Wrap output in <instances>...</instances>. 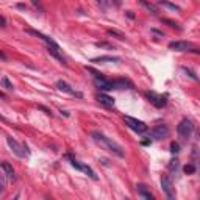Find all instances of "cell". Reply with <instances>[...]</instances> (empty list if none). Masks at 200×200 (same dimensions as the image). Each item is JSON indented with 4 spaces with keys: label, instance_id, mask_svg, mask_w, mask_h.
I'll list each match as a JSON object with an SVG mask.
<instances>
[{
    "label": "cell",
    "instance_id": "obj_1",
    "mask_svg": "<svg viewBox=\"0 0 200 200\" xmlns=\"http://www.w3.org/2000/svg\"><path fill=\"white\" fill-rule=\"evenodd\" d=\"M91 136H92V139L97 142V144H100L103 148H106V150H110L111 153H114L116 156H119V158H123L125 156V152H123V148L116 142V141H113L111 138H106L103 133H100V131H92L91 133Z\"/></svg>",
    "mask_w": 200,
    "mask_h": 200
},
{
    "label": "cell",
    "instance_id": "obj_2",
    "mask_svg": "<svg viewBox=\"0 0 200 200\" xmlns=\"http://www.w3.org/2000/svg\"><path fill=\"white\" fill-rule=\"evenodd\" d=\"M6 142H8V145H10V148L13 150V153L16 155V156H19V158H25V155H30V150H28V147L27 145H22V144H19L16 139H13L11 136H8L6 138Z\"/></svg>",
    "mask_w": 200,
    "mask_h": 200
},
{
    "label": "cell",
    "instance_id": "obj_3",
    "mask_svg": "<svg viewBox=\"0 0 200 200\" xmlns=\"http://www.w3.org/2000/svg\"><path fill=\"white\" fill-rule=\"evenodd\" d=\"M192 131H194V123L189 119H183L177 127V133L181 139H188L192 135Z\"/></svg>",
    "mask_w": 200,
    "mask_h": 200
},
{
    "label": "cell",
    "instance_id": "obj_4",
    "mask_svg": "<svg viewBox=\"0 0 200 200\" xmlns=\"http://www.w3.org/2000/svg\"><path fill=\"white\" fill-rule=\"evenodd\" d=\"M123 122L127 123L133 131H136V133H145V131L148 130L147 125H145L142 120H138V119H135V117H131V116H123Z\"/></svg>",
    "mask_w": 200,
    "mask_h": 200
},
{
    "label": "cell",
    "instance_id": "obj_5",
    "mask_svg": "<svg viewBox=\"0 0 200 200\" xmlns=\"http://www.w3.org/2000/svg\"><path fill=\"white\" fill-rule=\"evenodd\" d=\"M145 95H147V98L150 100V103H152L153 106H156V108H163V106H166V103H167V100H166L164 95H160V94H156V92H153V91H147Z\"/></svg>",
    "mask_w": 200,
    "mask_h": 200
},
{
    "label": "cell",
    "instance_id": "obj_6",
    "mask_svg": "<svg viewBox=\"0 0 200 200\" xmlns=\"http://www.w3.org/2000/svg\"><path fill=\"white\" fill-rule=\"evenodd\" d=\"M161 188L164 191V194L167 195V198H175V191H173V185L172 180L169 178V175H163L161 177Z\"/></svg>",
    "mask_w": 200,
    "mask_h": 200
},
{
    "label": "cell",
    "instance_id": "obj_7",
    "mask_svg": "<svg viewBox=\"0 0 200 200\" xmlns=\"http://www.w3.org/2000/svg\"><path fill=\"white\" fill-rule=\"evenodd\" d=\"M169 48L177 50V52H188L189 48H192V44L186 42V41H172V42H169Z\"/></svg>",
    "mask_w": 200,
    "mask_h": 200
},
{
    "label": "cell",
    "instance_id": "obj_8",
    "mask_svg": "<svg viewBox=\"0 0 200 200\" xmlns=\"http://www.w3.org/2000/svg\"><path fill=\"white\" fill-rule=\"evenodd\" d=\"M169 135V128L166 127V125H156L155 128L150 130V136H152L153 139H163Z\"/></svg>",
    "mask_w": 200,
    "mask_h": 200
},
{
    "label": "cell",
    "instance_id": "obj_9",
    "mask_svg": "<svg viewBox=\"0 0 200 200\" xmlns=\"http://www.w3.org/2000/svg\"><path fill=\"white\" fill-rule=\"evenodd\" d=\"M56 88L60 89V91H63V92H66V94H70V95H77V97H83L81 95V92H77L70 85H67L66 81H63V80H58L56 81Z\"/></svg>",
    "mask_w": 200,
    "mask_h": 200
},
{
    "label": "cell",
    "instance_id": "obj_10",
    "mask_svg": "<svg viewBox=\"0 0 200 200\" xmlns=\"http://www.w3.org/2000/svg\"><path fill=\"white\" fill-rule=\"evenodd\" d=\"M113 85V89H131L133 88V83L127 78H117V80H113L111 81Z\"/></svg>",
    "mask_w": 200,
    "mask_h": 200
},
{
    "label": "cell",
    "instance_id": "obj_11",
    "mask_svg": "<svg viewBox=\"0 0 200 200\" xmlns=\"http://www.w3.org/2000/svg\"><path fill=\"white\" fill-rule=\"evenodd\" d=\"M25 31H27L28 35L38 36V38H39V39H42V41H44V42H45L47 45H52V47H58V44H56V42H55V41H53L52 38H48V36L42 35V33H41V31H38V30H30V28H28V30H25Z\"/></svg>",
    "mask_w": 200,
    "mask_h": 200
},
{
    "label": "cell",
    "instance_id": "obj_12",
    "mask_svg": "<svg viewBox=\"0 0 200 200\" xmlns=\"http://www.w3.org/2000/svg\"><path fill=\"white\" fill-rule=\"evenodd\" d=\"M136 191H138V195H139V197H142V198H145V200H153V194L148 191V188H147L145 185L139 183V185L136 186Z\"/></svg>",
    "mask_w": 200,
    "mask_h": 200
},
{
    "label": "cell",
    "instance_id": "obj_13",
    "mask_svg": "<svg viewBox=\"0 0 200 200\" xmlns=\"http://www.w3.org/2000/svg\"><path fill=\"white\" fill-rule=\"evenodd\" d=\"M47 52L52 55L53 58H56L60 63H63V64H66V60H64V56L60 53V47H52V45H48L47 47Z\"/></svg>",
    "mask_w": 200,
    "mask_h": 200
},
{
    "label": "cell",
    "instance_id": "obj_14",
    "mask_svg": "<svg viewBox=\"0 0 200 200\" xmlns=\"http://www.w3.org/2000/svg\"><path fill=\"white\" fill-rule=\"evenodd\" d=\"M0 167L3 169V172L6 173V177H8L10 180H14V178H16V175H14V169H13V166H11L8 161H2V163H0Z\"/></svg>",
    "mask_w": 200,
    "mask_h": 200
},
{
    "label": "cell",
    "instance_id": "obj_15",
    "mask_svg": "<svg viewBox=\"0 0 200 200\" xmlns=\"http://www.w3.org/2000/svg\"><path fill=\"white\" fill-rule=\"evenodd\" d=\"M92 63H119L120 58L119 56H111V55H105V56H98V58H92Z\"/></svg>",
    "mask_w": 200,
    "mask_h": 200
},
{
    "label": "cell",
    "instance_id": "obj_16",
    "mask_svg": "<svg viewBox=\"0 0 200 200\" xmlns=\"http://www.w3.org/2000/svg\"><path fill=\"white\" fill-rule=\"evenodd\" d=\"M97 100H98V102L102 103V105L108 106V108L114 105V98L110 97V95H106V94H98V95H97Z\"/></svg>",
    "mask_w": 200,
    "mask_h": 200
},
{
    "label": "cell",
    "instance_id": "obj_17",
    "mask_svg": "<svg viewBox=\"0 0 200 200\" xmlns=\"http://www.w3.org/2000/svg\"><path fill=\"white\" fill-rule=\"evenodd\" d=\"M139 5L142 6V8H145L148 13H152V14H158L160 11H158V6H155L153 3H150V2H147V0H139Z\"/></svg>",
    "mask_w": 200,
    "mask_h": 200
},
{
    "label": "cell",
    "instance_id": "obj_18",
    "mask_svg": "<svg viewBox=\"0 0 200 200\" xmlns=\"http://www.w3.org/2000/svg\"><path fill=\"white\" fill-rule=\"evenodd\" d=\"M158 5H161V6H164V8H167V10H172V11H178V13L181 11V8H180L178 5L169 2V0H158Z\"/></svg>",
    "mask_w": 200,
    "mask_h": 200
},
{
    "label": "cell",
    "instance_id": "obj_19",
    "mask_svg": "<svg viewBox=\"0 0 200 200\" xmlns=\"http://www.w3.org/2000/svg\"><path fill=\"white\" fill-rule=\"evenodd\" d=\"M81 170L85 172V173H88V177L89 178H92V180H98V177H97V173L89 167V166H86V164H81Z\"/></svg>",
    "mask_w": 200,
    "mask_h": 200
},
{
    "label": "cell",
    "instance_id": "obj_20",
    "mask_svg": "<svg viewBox=\"0 0 200 200\" xmlns=\"http://www.w3.org/2000/svg\"><path fill=\"white\" fill-rule=\"evenodd\" d=\"M2 86H3L6 91H14V86H13V83L10 81L8 77H2Z\"/></svg>",
    "mask_w": 200,
    "mask_h": 200
},
{
    "label": "cell",
    "instance_id": "obj_21",
    "mask_svg": "<svg viewBox=\"0 0 200 200\" xmlns=\"http://www.w3.org/2000/svg\"><path fill=\"white\" fill-rule=\"evenodd\" d=\"M178 167H180V163H178V160H172L170 163H169V170H175V172H177L178 170Z\"/></svg>",
    "mask_w": 200,
    "mask_h": 200
},
{
    "label": "cell",
    "instance_id": "obj_22",
    "mask_svg": "<svg viewBox=\"0 0 200 200\" xmlns=\"http://www.w3.org/2000/svg\"><path fill=\"white\" fill-rule=\"evenodd\" d=\"M178 152H180V145H178L177 142H170V153L177 155Z\"/></svg>",
    "mask_w": 200,
    "mask_h": 200
},
{
    "label": "cell",
    "instance_id": "obj_23",
    "mask_svg": "<svg viewBox=\"0 0 200 200\" xmlns=\"http://www.w3.org/2000/svg\"><path fill=\"white\" fill-rule=\"evenodd\" d=\"M108 35H110V36H116V38H117V39H120V41H123V39H125V36H123V35H120V33H119V31H116V30H108Z\"/></svg>",
    "mask_w": 200,
    "mask_h": 200
},
{
    "label": "cell",
    "instance_id": "obj_24",
    "mask_svg": "<svg viewBox=\"0 0 200 200\" xmlns=\"http://www.w3.org/2000/svg\"><path fill=\"white\" fill-rule=\"evenodd\" d=\"M161 22L167 23L169 27H172V28H180V27H178V23H177V22H173V20H169V19H161Z\"/></svg>",
    "mask_w": 200,
    "mask_h": 200
},
{
    "label": "cell",
    "instance_id": "obj_25",
    "mask_svg": "<svg viewBox=\"0 0 200 200\" xmlns=\"http://www.w3.org/2000/svg\"><path fill=\"white\" fill-rule=\"evenodd\" d=\"M69 160H70V164H72V166H73L75 169H78V170H81V164H80V163H78L77 160H75V158H72L70 155H69Z\"/></svg>",
    "mask_w": 200,
    "mask_h": 200
},
{
    "label": "cell",
    "instance_id": "obj_26",
    "mask_svg": "<svg viewBox=\"0 0 200 200\" xmlns=\"http://www.w3.org/2000/svg\"><path fill=\"white\" fill-rule=\"evenodd\" d=\"M181 70H183V72H186V73L189 75V77H191L192 80H197V75H195V73H194L191 69H188V67H181Z\"/></svg>",
    "mask_w": 200,
    "mask_h": 200
},
{
    "label": "cell",
    "instance_id": "obj_27",
    "mask_svg": "<svg viewBox=\"0 0 200 200\" xmlns=\"http://www.w3.org/2000/svg\"><path fill=\"white\" fill-rule=\"evenodd\" d=\"M183 170H185L186 173H194V172H195V166H194V164H186Z\"/></svg>",
    "mask_w": 200,
    "mask_h": 200
},
{
    "label": "cell",
    "instance_id": "obj_28",
    "mask_svg": "<svg viewBox=\"0 0 200 200\" xmlns=\"http://www.w3.org/2000/svg\"><path fill=\"white\" fill-rule=\"evenodd\" d=\"M97 3L102 6L103 11H106V8H108V0H97Z\"/></svg>",
    "mask_w": 200,
    "mask_h": 200
},
{
    "label": "cell",
    "instance_id": "obj_29",
    "mask_svg": "<svg viewBox=\"0 0 200 200\" xmlns=\"http://www.w3.org/2000/svg\"><path fill=\"white\" fill-rule=\"evenodd\" d=\"M95 45L97 47H103V48H114L111 44H108V42H95Z\"/></svg>",
    "mask_w": 200,
    "mask_h": 200
},
{
    "label": "cell",
    "instance_id": "obj_30",
    "mask_svg": "<svg viewBox=\"0 0 200 200\" xmlns=\"http://www.w3.org/2000/svg\"><path fill=\"white\" fill-rule=\"evenodd\" d=\"M3 191H5V178H3V175H0V194Z\"/></svg>",
    "mask_w": 200,
    "mask_h": 200
},
{
    "label": "cell",
    "instance_id": "obj_31",
    "mask_svg": "<svg viewBox=\"0 0 200 200\" xmlns=\"http://www.w3.org/2000/svg\"><path fill=\"white\" fill-rule=\"evenodd\" d=\"M38 110H42L45 114H50V116H52V111H50L48 108H45V106H42V105H39V106H38Z\"/></svg>",
    "mask_w": 200,
    "mask_h": 200
},
{
    "label": "cell",
    "instance_id": "obj_32",
    "mask_svg": "<svg viewBox=\"0 0 200 200\" xmlns=\"http://www.w3.org/2000/svg\"><path fill=\"white\" fill-rule=\"evenodd\" d=\"M0 23H2V27H6V20H5V17H2V16H0Z\"/></svg>",
    "mask_w": 200,
    "mask_h": 200
},
{
    "label": "cell",
    "instance_id": "obj_33",
    "mask_svg": "<svg viewBox=\"0 0 200 200\" xmlns=\"http://www.w3.org/2000/svg\"><path fill=\"white\" fill-rule=\"evenodd\" d=\"M31 2H33V5H35V6L41 8V2H39V0H31Z\"/></svg>",
    "mask_w": 200,
    "mask_h": 200
},
{
    "label": "cell",
    "instance_id": "obj_34",
    "mask_svg": "<svg viewBox=\"0 0 200 200\" xmlns=\"http://www.w3.org/2000/svg\"><path fill=\"white\" fill-rule=\"evenodd\" d=\"M127 16H128L130 19H135V14H133V11H127Z\"/></svg>",
    "mask_w": 200,
    "mask_h": 200
},
{
    "label": "cell",
    "instance_id": "obj_35",
    "mask_svg": "<svg viewBox=\"0 0 200 200\" xmlns=\"http://www.w3.org/2000/svg\"><path fill=\"white\" fill-rule=\"evenodd\" d=\"M111 2H113L116 6H120V0H111Z\"/></svg>",
    "mask_w": 200,
    "mask_h": 200
},
{
    "label": "cell",
    "instance_id": "obj_36",
    "mask_svg": "<svg viewBox=\"0 0 200 200\" xmlns=\"http://www.w3.org/2000/svg\"><path fill=\"white\" fill-rule=\"evenodd\" d=\"M0 58H2V60H5V58H6V56H5V55H3V53H2V52H0Z\"/></svg>",
    "mask_w": 200,
    "mask_h": 200
},
{
    "label": "cell",
    "instance_id": "obj_37",
    "mask_svg": "<svg viewBox=\"0 0 200 200\" xmlns=\"http://www.w3.org/2000/svg\"><path fill=\"white\" fill-rule=\"evenodd\" d=\"M0 120H5V119H3V116H0Z\"/></svg>",
    "mask_w": 200,
    "mask_h": 200
}]
</instances>
